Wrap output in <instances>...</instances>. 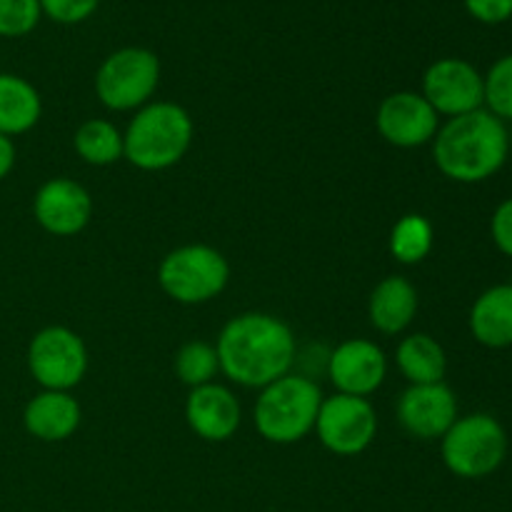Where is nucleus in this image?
I'll return each instance as SVG.
<instances>
[{
	"label": "nucleus",
	"instance_id": "obj_4",
	"mask_svg": "<svg viewBox=\"0 0 512 512\" xmlns=\"http://www.w3.org/2000/svg\"><path fill=\"white\" fill-rule=\"evenodd\" d=\"M323 390L305 375L288 373L265 385L255 400V428L260 438L275 445H293L315 430Z\"/></svg>",
	"mask_w": 512,
	"mask_h": 512
},
{
	"label": "nucleus",
	"instance_id": "obj_1",
	"mask_svg": "<svg viewBox=\"0 0 512 512\" xmlns=\"http://www.w3.org/2000/svg\"><path fill=\"white\" fill-rule=\"evenodd\" d=\"M220 373L240 388L263 390L290 373L295 335L288 323L270 313H243L223 325L215 343Z\"/></svg>",
	"mask_w": 512,
	"mask_h": 512
},
{
	"label": "nucleus",
	"instance_id": "obj_25",
	"mask_svg": "<svg viewBox=\"0 0 512 512\" xmlns=\"http://www.w3.org/2000/svg\"><path fill=\"white\" fill-rule=\"evenodd\" d=\"M40 0H0V38H23L38 28Z\"/></svg>",
	"mask_w": 512,
	"mask_h": 512
},
{
	"label": "nucleus",
	"instance_id": "obj_14",
	"mask_svg": "<svg viewBox=\"0 0 512 512\" xmlns=\"http://www.w3.org/2000/svg\"><path fill=\"white\" fill-rule=\"evenodd\" d=\"M328 378L338 393L368 398L388 378V358L373 340H345L330 353Z\"/></svg>",
	"mask_w": 512,
	"mask_h": 512
},
{
	"label": "nucleus",
	"instance_id": "obj_21",
	"mask_svg": "<svg viewBox=\"0 0 512 512\" xmlns=\"http://www.w3.org/2000/svg\"><path fill=\"white\" fill-rule=\"evenodd\" d=\"M73 148L80 158L95 168H105V165L118 163L125 155L123 148V133L118 125L103 118H90L75 130Z\"/></svg>",
	"mask_w": 512,
	"mask_h": 512
},
{
	"label": "nucleus",
	"instance_id": "obj_16",
	"mask_svg": "<svg viewBox=\"0 0 512 512\" xmlns=\"http://www.w3.org/2000/svg\"><path fill=\"white\" fill-rule=\"evenodd\" d=\"M83 410L70 393L63 390H40L28 400L23 410V425L28 435L43 443H63L80 428Z\"/></svg>",
	"mask_w": 512,
	"mask_h": 512
},
{
	"label": "nucleus",
	"instance_id": "obj_11",
	"mask_svg": "<svg viewBox=\"0 0 512 512\" xmlns=\"http://www.w3.org/2000/svg\"><path fill=\"white\" fill-rule=\"evenodd\" d=\"M375 125L385 143L410 150L433 143L440 128V115L415 90H398L380 103Z\"/></svg>",
	"mask_w": 512,
	"mask_h": 512
},
{
	"label": "nucleus",
	"instance_id": "obj_26",
	"mask_svg": "<svg viewBox=\"0 0 512 512\" xmlns=\"http://www.w3.org/2000/svg\"><path fill=\"white\" fill-rule=\"evenodd\" d=\"M100 0H40V10L60 25H78L98 10Z\"/></svg>",
	"mask_w": 512,
	"mask_h": 512
},
{
	"label": "nucleus",
	"instance_id": "obj_3",
	"mask_svg": "<svg viewBox=\"0 0 512 512\" xmlns=\"http://www.w3.org/2000/svg\"><path fill=\"white\" fill-rule=\"evenodd\" d=\"M195 123L178 103L155 100L135 110L123 133V148L130 165L145 173H158L178 165L193 145Z\"/></svg>",
	"mask_w": 512,
	"mask_h": 512
},
{
	"label": "nucleus",
	"instance_id": "obj_22",
	"mask_svg": "<svg viewBox=\"0 0 512 512\" xmlns=\"http://www.w3.org/2000/svg\"><path fill=\"white\" fill-rule=\"evenodd\" d=\"M435 228L425 215L408 213L390 230V253L398 263L418 265L433 253Z\"/></svg>",
	"mask_w": 512,
	"mask_h": 512
},
{
	"label": "nucleus",
	"instance_id": "obj_8",
	"mask_svg": "<svg viewBox=\"0 0 512 512\" xmlns=\"http://www.w3.org/2000/svg\"><path fill=\"white\" fill-rule=\"evenodd\" d=\"M28 370L43 390L70 393L88 373V348L75 330L48 325L28 345Z\"/></svg>",
	"mask_w": 512,
	"mask_h": 512
},
{
	"label": "nucleus",
	"instance_id": "obj_27",
	"mask_svg": "<svg viewBox=\"0 0 512 512\" xmlns=\"http://www.w3.org/2000/svg\"><path fill=\"white\" fill-rule=\"evenodd\" d=\"M490 238H493L495 248L505 258H512V198H505L493 210V218H490Z\"/></svg>",
	"mask_w": 512,
	"mask_h": 512
},
{
	"label": "nucleus",
	"instance_id": "obj_17",
	"mask_svg": "<svg viewBox=\"0 0 512 512\" xmlns=\"http://www.w3.org/2000/svg\"><path fill=\"white\" fill-rule=\"evenodd\" d=\"M418 290L403 275H388L375 285L368 300V318L383 335H400L418 315Z\"/></svg>",
	"mask_w": 512,
	"mask_h": 512
},
{
	"label": "nucleus",
	"instance_id": "obj_10",
	"mask_svg": "<svg viewBox=\"0 0 512 512\" xmlns=\"http://www.w3.org/2000/svg\"><path fill=\"white\" fill-rule=\"evenodd\" d=\"M423 95L445 118L483 108V73L465 58H440L423 73Z\"/></svg>",
	"mask_w": 512,
	"mask_h": 512
},
{
	"label": "nucleus",
	"instance_id": "obj_29",
	"mask_svg": "<svg viewBox=\"0 0 512 512\" xmlns=\"http://www.w3.org/2000/svg\"><path fill=\"white\" fill-rule=\"evenodd\" d=\"M15 143L8 135H0V180H5L10 175V170L15 168Z\"/></svg>",
	"mask_w": 512,
	"mask_h": 512
},
{
	"label": "nucleus",
	"instance_id": "obj_6",
	"mask_svg": "<svg viewBox=\"0 0 512 512\" xmlns=\"http://www.w3.org/2000/svg\"><path fill=\"white\" fill-rule=\"evenodd\" d=\"M230 280V263L205 243L180 245L158 265V283L168 298L183 305H203L218 298Z\"/></svg>",
	"mask_w": 512,
	"mask_h": 512
},
{
	"label": "nucleus",
	"instance_id": "obj_2",
	"mask_svg": "<svg viewBox=\"0 0 512 512\" xmlns=\"http://www.w3.org/2000/svg\"><path fill=\"white\" fill-rule=\"evenodd\" d=\"M510 158V130L485 108L448 118L433 138L435 168L453 183L495 178Z\"/></svg>",
	"mask_w": 512,
	"mask_h": 512
},
{
	"label": "nucleus",
	"instance_id": "obj_24",
	"mask_svg": "<svg viewBox=\"0 0 512 512\" xmlns=\"http://www.w3.org/2000/svg\"><path fill=\"white\" fill-rule=\"evenodd\" d=\"M483 108L505 125L512 123V53L495 60L483 75Z\"/></svg>",
	"mask_w": 512,
	"mask_h": 512
},
{
	"label": "nucleus",
	"instance_id": "obj_12",
	"mask_svg": "<svg viewBox=\"0 0 512 512\" xmlns=\"http://www.w3.org/2000/svg\"><path fill=\"white\" fill-rule=\"evenodd\" d=\"M395 415L410 438L440 440L458 420V398L445 383L408 385L398 398Z\"/></svg>",
	"mask_w": 512,
	"mask_h": 512
},
{
	"label": "nucleus",
	"instance_id": "obj_13",
	"mask_svg": "<svg viewBox=\"0 0 512 512\" xmlns=\"http://www.w3.org/2000/svg\"><path fill=\"white\" fill-rule=\"evenodd\" d=\"M33 218L45 233L70 238L88 228L93 218V198L70 178L45 180L33 198Z\"/></svg>",
	"mask_w": 512,
	"mask_h": 512
},
{
	"label": "nucleus",
	"instance_id": "obj_28",
	"mask_svg": "<svg viewBox=\"0 0 512 512\" xmlns=\"http://www.w3.org/2000/svg\"><path fill=\"white\" fill-rule=\"evenodd\" d=\"M470 18L483 25H500L512 18V0H463Z\"/></svg>",
	"mask_w": 512,
	"mask_h": 512
},
{
	"label": "nucleus",
	"instance_id": "obj_7",
	"mask_svg": "<svg viewBox=\"0 0 512 512\" xmlns=\"http://www.w3.org/2000/svg\"><path fill=\"white\" fill-rule=\"evenodd\" d=\"M160 83V58L148 48H120L100 63L95 95L113 113H130L150 103Z\"/></svg>",
	"mask_w": 512,
	"mask_h": 512
},
{
	"label": "nucleus",
	"instance_id": "obj_20",
	"mask_svg": "<svg viewBox=\"0 0 512 512\" xmlns=\"http://www.w3.org/2000/svg\"><path fill=\"white\" fill-rule=\"evenodd\" d=\"M395 363L410 385L445 383V373H448V353L428 333H410L408 338L400 340L395 350Z\"/></svg>",
	"mask_w": 512,
	"mask_h": 512
},
{
	"label": "nucleus",
	"instance_id": "obj_23",
	"mask_svg": "<svg viewBox=\"0 0 512 512\" xmlns=\"http://www.w3.org/2000/svg\"><path fill=\"white\" fill-rule=\"evenodd\" d=\"M173 368L180 383L188 385L190 390L215 383V375L220 373V360L218 353H215V345L205 343V340H190V343L180 345V350L175 353Z\"/></svg>",
	"mask_w": 512,
	"mask_h": 512
},
{
	"label": "nucleus",
	"instance_id": "obj_5",
	"mask_svg": "<svg viewBox=\"0 0 512 512\" xmlns=\"http://www.w3.org/2000/svg\"><path fill=\"white\" fill-rule=\"evenodd\" d=\"M508 448V430L490 413L458 415L440 438L445 468L463 480H483L498 473L508 458Z\"/></svg>",
	"mask_w": 512,
	"mask_h": 512
},
{
	"label": "nucleus",
	"instance_id": "obj_19",
	"mask_svg": "<svg viewBox=\"0 0 512 512\" xmlns=\"http://www.w3.org/2000/svg\"><path fill=\"white\" fill-rule=\"evenodd\" d=\"M43 115V98L30 80L0 73V135H25Z\"/></svg>",
	"mask_w": 512,
	"mask_h": 512
},
{
	"label": "nucleus",
	"instance_id": "obj_9",
	"mask_svg": "<svg viewBox=\"0 0 512 512\" xmlns=\"http://www.w3.org/2000/svg\"><path fill=\"white\" fill-rule=\"evenodd\" d=\"M315 435L325 450L340 458L365 453L378 435V413L368 398L335 393L323 398Z\"/></svg>",
	"mask_w": 512,
	"mask_h": 512
},
{
	"label": "nucleus",
	"instance_id": "obj_18",
	"mask_svg": "<svg viewBox=\"0 0 512 512\" xmlns=\"http://www.w3.org/2000/svg\"><path fill=\"white\" fill-rule=\"evenodd\" d=\"M468 328L483 348H512V283L493 285L475 298Z\"/></svg>",
	"mask_w": 512,
	"mask_h": 512
},
{
	"label": "nucleus",
	"instance_id": "obj_15",
	"mask_svg": "<svg viewBox=\"0 0 512 512\" xmlns=\"http://www.w3.org/2000/svg\"><path fill=\"white\" fill-rule=\"evenodd\" d=\"M185 420L198 438L208 443H225L238 433L243 410L233 390L220 383H208L188 393Z\"/></svg>",
	"mask_w": 512,
	"mask_h": 512
}]
</instances>
